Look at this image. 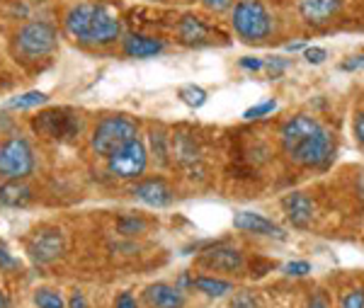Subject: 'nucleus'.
Masks as SVG:
<instances>
[{"label": "nucleus", "mask_w": 364, "mask_h": 308, "mask_svg": "<svg viewBox=\"0 0 364 308\" xmlns=\"http://www.w3.org/2000/svg\"><path fill=\"white\" fill-rule=\"evenodd\" d=\"M279 141L289 161L304 168H321L333 156V136L309 115H296L282 124Z\"/></svg>", "instance_id": "obj_1"}, {"label": "nucleus", "mask_w": 364, "mask_h": 308, "mask_svg": "<svg viewBox=\"0 0 364 308\" xmlns=\"http://www.w3.org/2000/svg\"><path fill=\"white\" fill-rule=\"evenodd\" d=\"M46 95L39 92V90H32V92H25V95H17V97L8 100V107L10 110H32V107H39V105L46 102Z\"/></svg>", "instance_id": "obj_20"}, {"label": "nucleus", "mask_w": 364, "mask_h": 308, "mask_svg": "<svg viewBox=\"0 0 364 308\" xmlns=\"http://www.w3.org/2000/svg\"><path fill=\"white\" fill-rule=\"evenodd\" d=\"M32 199V189L22 180H10L0 187V206H25Z\"/></svg>", "instance_id": "obj_17"}, {"label": "nucleus", "mask_w": 364, "mask_h": 308, "mask_svg": "<svg viewBox=\"0 0 364 308\" xmlns=\"http://www.w3.org/2000/svg\"><path fill=\"white\" fill-rule=\"evenodd\" d=\"M277 110V102L274 100H265V102H260V105H255V107H250V110H245V120H262V117H267V115H272V112Z\"/></svg>", "instance_id": "obj_23"}, {"label": "nucleus", "mask_w": 364, "mask_h": 308, "mask_svg": "<svg viewBox=\"0 0 364 308\" xmlns=\"http://www.w3.org/2000/svg\"><path fill=\"white\" fill-rule=\"evenodd\" d=\"M199 292H204L207 296H226L228 292H233V284L224 280H211V277H199L192 282Z\"/></svg>", "instance_id": "obj_19"}, {"label": "nucleus", "mask_w": 364, "mask_h": 308, "mask_svg": "<svg viewBox=\"0 0 364 308\" xmlns=\"http://www.w3.org/2000/svg\"><path fill=\"white\" fill-rule=\"evenodd\" d=\"M231 308H257V301L250 292H240V294L233 296Z\"/></svg>", "instance_id": "obj_25"}, {"label": "nucleus", "mask_w": 364, "mask_h": 308, "mask_svg": "<svg viewBox=\"0 0 364 308\" xmlns=\"http://www.w3.org/2000/svg\"><path fill=\"white\" fill-rule=\"evenodd\" d=\"M240 66L243 68H248V70H260L262 66H265V63L260 61V58H243V61H240Z\"/></svg>", "instance_id": "obj_32"}, {"label": "nucleus", "mask_w": 364, "mask_h": 308, "mask_svg": "<svg viewBox=\"0 0 364 308\" xmlns=\"http://www.w3.org/2000/svg\"><path fill=\"white\" fill-rule=\"evenodd\" d=\"M66 29L83 44L105 46L122 37V20L102 3H80L68 10Z\"/></svg>", "instance_id": "obj_2"}, {"label": "nucleus", "mask_w": 364, "mask_h": 308, "mask_svg": "<svg viewBox=\"0 0 364 308\" xmlns=\"http://www.w3.org/2000/svg\"><path fill=\"white\" fill-rule=\"evenodd\" d=\"M267 68H269V73H272V75H279L282 70L287 68V63H284V61H277V58H274V61H272V58H269Z\"/></svg>", "instance_id": "obj_36"}, {"label": "nucleus", "mask_w": 364, "mask_h": 308, "mask_svg": "<svg viewBox=\"0 0 364 308\" xmlns=\"http://www.w3.org/2000/svg\"><path fill=\"white\" fill-rule=\"evenodd\" d=\"M0 308H8V299H5L3 292H0Z\"/></svg>", "instance_id": "obj_39"}, {"label": "nucleus", "mask_w": 364, "mask_h": 308, "mask_svg": "<svg viewBox=\"0 0 364 308\" xmlns=\"http://www.w3.org/2000/svg\"><path fill=\"white\" fill-rule=\"evenodd\" d=\"M63 248H66V243H63V233L58 228H39L27 240L29 257L39 265H49L58 260L63 255Z\"/></svg>", "instance_id": "obj_9"}, {"label": "nucleus", "mask_w": 364, "mask_h": 308, "mask_svg": "<svg viewBox=\"0 0 364 308\" xmlns=\"http://www.w3.org/2000/svg\"><path fill=\"white\" fill-rule=\"evenodd\" d=\"M32 127H34V132L49 136V139H73V136L83 129V120L68 110H49V112H42V115L32 122Z\"/></svg>", "instance_id": "obj_7"}, {"label": "nucleus", "mask_w": 364, "mask_h": 308, "mask_svg": "<svg viewBox=\"0 0 364 308\" xmlns=\"http://www.w3.org/2000/svg\"><path fill=\"white\" fill-rule=\"evenodd\" d=\"M114 308H136V301H134V296L129 294V292H124L117 299V306Z\"/></svg>", "instance_id": "obj_31"}, {"label": "nucleus", "mask_w": 364, "mask_h": 308, "mask_svg": "<svg viewBox=\"0 0 364 308\" xmlns=\"http://www.w3.org/2000/svg\"><path fill=\"white\" fill-rule=\"evenodd\" d=\"M207 8L216 10V13H224V10H228L233 5V0H202Z\"/></svg>", "instance_id": "obj_30"}, {"label": "nucleus", "mask_w": 364, "mask_h": 308, "mask_svg": "<svg viewBox=\"0 0 364 308\" xmlns=\"http://www.w3.org/2000/svg\"><path fill=\"white\" fill-rule=\"evenodd\" d=\"M180 37L185 44H204L209 37V29L204 27V22L199 17L187 15L185 20L180 22Z\"/></svg>", "instance_id": "obj_18"}, {"label": "nucleus", "mask_w": 364, "mask_h": 308, "mask_svg": "<svg viewBox=\"0 0 364 308\" xmlns=\"http://www.w3.org/2000/svg\"><path fill=\"white\" fill-rule=\"evenodd\" d=\"M163 51V41L154 37H144V34H132L124 39V54L132 58H151Z\"/></svg>", "instance_id": "obj_16"}, {"label": "nucleus", "mask_w": 364, "mask_h": 308, "mask_svg": "<svg viewBox=\"0 0 364 308\" xmlns=\"http://www.w3.org/2000/svg\"><path fill=\"white\" fill-rule=\"evenodd\" d=\"M233 29L245 41H262L272 32V17L260 0H238L233 8Z\"/></svg>", "instance_id": "obj_4"}, {"label": "nucleus", "mask_w": 364, "mask_h": 308, "mask_svg": "<svg viewBox=\"0 0 364 308\" xmlns=\"http://www.w3.org/2000/svg\"><path fill=\"white\" fill-rule=\"evenodd\" d=\"M299 49H304L301 41H294V44H287V51H299Z\"/></svg>", "instance_id": "obj_38"}, {"label": "nucleus", "mask_w": 364, "mask_h": 308, "mask_svg": "<svg viewBox=\"0 0 364 308\" xmlns=\"http://www.w3.org/2000/svg\"><path fill=\"white\" fill-rule=\"evenodd\" d=\"M304 56H306L309 63H314V66H318V63H323L328 58V51L321 49V46H309L306 51H304Z\"/></svg>", "instance_id": "obj_26"}, {"label": "nucleus", "mask_w": 364, "mask_h": 308, "mask_svg": "<svg viewBox=\"0 0 364 308\" xmlns=\"http://www.w3.org/2000/svg\"><path fill=\"white\" fill-rule=\"evenodd\" d=\"M68 308H87L85 296L80 294V292H75L73 296H70V304H68Z\"/></svg>", "instance_id": "obj_33"}, {"label": "nucleus", "mask_w": 364, "mask_h": 308, "mask_svg": "<svg viewBox=\"0 0 364 308\" xmlns=\"http://www.w3.org/2000/svg\"><path fill=\"white\" fill-rule=\"evenodd\" d=\"M284 272L289 277H306L309 272H311V265L304 262V260H299V262H289V265H287Z\"/></svg>", "instance_id": "obj_27"}, {"label": "nucleus", "mask_w": 364, "mask_h": 308, "mask_svg": "<svg viewBox=\"0 0 364 308\" xmlns=\"http://www.w3.org/2000/svg\"><path fill=\"white\" fill-rule=\"evenodd\" d=\"M134 197L144 201V204L154 206V209H163V206H168L173 201V189L161 177H151V180H144L134 187Z\"/></svg>", "instance_id": "obj_12"}, {"label": "nucleus", "mask_w": 364, "mask_h": 308, "mask_svg": "<svg viewBox=\"0 0 364 308\" xmlns=\"http://www.w3.org/2000/svg\"><path fill=\"white\" fill-rule=\"evenodd\" d=\"M34 170V151L25 139L15 136L0 144V175L8 180H25Z\"/></svg>", "instance_id": "obj_6"}, {"label": "nucleus", "mask_w": 364, "mask_h": 308, "mask_svg": "<svg viewBox=\"0 0 364 308\" xmlns=\"http://www.w3.org/2000/svg\"><path fill=\"white\" fill-rule=\"evenodd\" d=\"M15 265H17L15 257L8 253V248H5L3 243H0V267H3V270H13Z\"/></svg>", "instance_id": "obj_29"}, {"label": "nucleus", "mask_w": 364, "mask_h": 308, "mask_svg": "<svg viewBox=\"0 0 364 308\" xmlns=\"http://www.w3.org/2000/svg\"><path fill=\"white\" fill-rule=\"evenodd\" d=\"M233 226L245 233H257V235H272V238H284V228L277 226L274 221H269L267 216L255 214V211H238L233 216Z\"/></svg>", "instance_id": "obj_11"}, {"label": "nucleus", "mask_w": 364, "mask_h": 308, "mask_svg": "<svg viewBox=\"0 0 364 308\" xmlns=\"http://www.w3.org/2000/svg\"><path fill=\"white\" fill-rule=\"evenodd\" d=\"M282 209H284L287 218H289L294 226L304 228L314 218V201H311L304 192H291L282 199Z\"/></svg>", "instance_id": "obj_14"}, {"label": "nucleus", "mask_w": 364, "mask_h": 308, "mask_svg": "<svg viewBox=\"0 0 364 308\" xmlns=\"http://www.w3.org/2000/svg\"><path fill=\"white\" fill-rule=\"evenodd\" d=\"M146 163H149L146 146L139 139H134L124 148H119L114 156H109V173L122 180H134L146 170Z\"/></svg>", "instance_id": "obj_8"}, {"label": "nucleus", "mask_w": 364, "mask_h": 308, "mask_svg": "<svg viewBox=\"0 0 364 308\" xmlns=\"http://www.w3.org/2000/svg\"><path fill=\"white\" fill-rule=\"evenodd\" d=\"M134 139H139L136 124L124 115H114V117H105V120L97 124L95 132H92L90 146L97 156L109 158Z\"/></svg>", "instance_id": "obj_3"}, {"label": "nucleus", "mask_w": 364, "mask_h": 308, "mask_svg": "<svg viewBox=\"0 0 364 308\" xmlns=\"http://www.w3.org/2000/svg\"><path fill=\"white\" fill-rule=\"evenodd\" d=\"M151 141H154V151H156L158 161L166 163V161H168V158H166V156H168V151H166V136L154 132V136H151Z\"/></svg>", "instance_id": "obj_28"}, {"label": "nucleus", "mask_w": 364, "mask_h": 308, "mask_svg": "<svg viewBox=\"0 0 364 308\" xmlns=\"http://www.w3.org/2000/svg\"><path fill=\"white\" fill-rule=\"evenodd\" d=\"M180 97H182V102L190 105V107H202V105L207 102V92H204L199 85L180 87Z\"/></svg>", "instance_id": "obj_21"}, {"label": "nucleus", "mask_w": 364, "mask_h": 308, "mask_svg": "<svg viewBox=\"0 0 364 308\" xmlns=\"http://www.w3.org/2000/svg\"><path fill=\"white\" fill-rule=\"evenodd\" d=\"M146 301L154 308H182L185 306V296L178 287L170 284H151L146 289Z\"/></svg>", "instance_id": "obj_15"}, {"label": "nucleus", "mask_w": 364, "mask_h": 308, "mask_svg": "<svg viewBox=\"0 0 364 308\" xmlns=\"http://www.w3.org/2000/svg\"><path fill=\"white\" fill-rule=\"evenodd\" d=\"M340 8L343 0H299V13L314 27L328 25L340 13Z\"/></svg>", "instance_id": "obj_10"}, {"label": "nucleus", "mask_w": 364, "mask_h": 308, "mask_svg": "<svg viewBox=\"0 0 364 308\" xmlns=\"http://www.w3.org/2000/svg\"><path fill=\"white\" fill-rule=\"evenodd\" d=\"M34 304L39 308H66L63 306V299L54 289H39V292L34 294Z\"/></svg>", "instance_id": "obj_22"}, {"label": "nucleus", "mask_w": 364, "mask_h": 308, "mask_svg": "<svg viewBox=\"0 0 364 308\" xmlns=\"http://www.w3.org/2000/svg\"><path fill=\"white\" fill-rule=\"evenodd\" d=\"M355 134H357V139H360V144L364 146V112L357 115V120H355Z\"/></svg>", "instance_id": "obj_34"}, {"label": "nucleus", "mask_w": 364, "mask_h": 308, "mask_svg": "<svg viewBox=\"0 0 364 308\" xmlns=\"http://www.w3.org/2000/svg\"><path fill=\"white\" fill-rule=\"evenodd\" d=\"M309 308H328V301H326V296H323V294H316L314 299H311Z\"/></svg>", "instance_id": "obj_37"}, {"label": "nucleus", "mask_w": 364, "mask_h": 308, "mask_svg": "<svg viewBox=\"0 0 364 308\" xmlns=\"http://www.w3.org/2000/svg\"><path fill=\"white\" fill-rule=\"evenodd\" d=\"M357 68H364V56H355L352 61L343 63V70H357Z\"/></svg>", "instance_id": "obj_35"}, {"label": "nucleus", "mask_w": 364, "mask_h": 308, "mask_svg": "<svg viewBox=\"0 0 364 308\" xmlns=\"http://www.w3.org/2000/svg\"><path fill=\"white\" fill-rule=\"evenodd\" d=\"M56 41H58V34L49 22L34 20V22H27V25L15 34V51L22 58H27V61H34V58L49 56L51 51L56 49Z\"/></svg>", "instance_id": "obj_5"}, {"label": "nucleus", "mask_w": 364, "mask_h": 308, "mask_svg": "<svg viewBox=\"0 0 364 308\" xmlns=\"http://www.w3.org/2000/svg\"><path fill=\"white\" fill-rule=\"evenodd\" d=\"M202 265L211 270H221V272H238L243 267V255H240L236 248L216 245V248H209L207 253H202Z\"/></svg>", "instance_id": "obj_13"}, {"label": "nucleus", "mask_w": 364, "mask_h": 308, "mask_svg": "<svg viewBox=\"0 0 364 308\" xmlns=\"http://www.w3.org/2000/svg\"><path fill=\"white\" fill-rule=\"evenodd\" d=\"M340 308H364V289H355V292L345 294Z\"/></svg>", "instance_id": "obj_24"}]
</instances>
